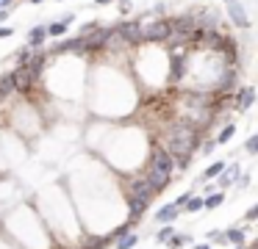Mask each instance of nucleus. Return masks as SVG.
Masks as SVG:
<instances>
[{
    "instance_id": "28",
    "label": "nucleus",
    "mask_w": 258,
    "mask_h": 249,
    "mask_svg": "<svg viewBox=\"0 0 258 249\" xmlns=\"http://www.w3.org/2000/svg\"><path fill=\"white\" fill-rule=\"evenodd\" d=\"M119 11H122V14H128V11H131V3H128V0H122V3H119Z\"/></svg>"
},
{
    "instance_id": "19",
    "label": "nucleus",
    "mask_w": 258,
    "mask_h": 249,
    "mask_svg": "<svg viewBox=\"0 0 258 249\" xmlns=\"http://www.w3.org/2000/svg\"><path fill=\"white\" fill-rule=\"evenodd\" d=\"M136 241H139L136 235H125V238H119L117 246H119V249H131V246H136Z\"/></svg>"
},
{
    "instance_id": "12",
    "label": "nucleus",
    "mask_w": 258,
    "mask_h": 249,
    "mask_svg": "<svg viewBox=\"0 0 258 249\" xmlns=\"http://www.w3.org/2000/svg\"><path fill=\"white\" fill-rule=\"evenodd\" d=\"M45 36H47V28H45V25L34 28V31L28 33V44H31V47H39V44L45 42Z\"/></svg>"
},
{
    "instance_id": "8",
    "label": "nucleus",
    "mask_w": 258,
    "mask_h": 249,
    "mask_svg": "<svg viewBox=\"0 0 258 249\" xmlns=\"http://www.w3.org/2000/svg\"><path fill=\"white\" fill-rule=\"evenodd\" d=\"M131 197H136V199H145V202H150V197H153V186L147 180H136L134 186H131Z\"/></svg>"
},
{
    "instance_id": "29",
    "label": "nucleus",
    "mask_w": 258,
    "mask_h": 249,
    "mask_svg": "<svg viewBox=\"0 0 258 249\" xmlns=\"http://www.w3.org/2000/svg\"><path fill=\"white\" fill-rule=\"evenodd\" d=\"M186 199H189V194H180L178 202H175V208H180V205H186Z\"/></svg>"
},
{
    "instance_id": "23",
    "label": "nucleus",
    "mask_w": 258,
    "mask_h": 249,
    "mask_svg": "<svg viewBox=\"0 0 258 249\" xmlns=\"http://www.w3.org/2000/svg\"><path fill=\"white\" fill-rule=\"evenodd\" d=\"M191 238H186V235H172V241H169V246H183V243H189Z\"/></svg>"
},
{
    "instance_id": "22",
    "label": "nucleus",
    "mask_w": 258,
    "mask_h": 249,
    "mask_svg": "<svg viewBox=\"0 0 258 249\" xmlns=\"http://www.w3.org/2000/svg\"><path fill=\"white\" fill-rule=\"evenodd\" d=\"M12 89H14V80H12V75H9V77H3V80H0V94L12 92Z\"/></svg>"
},
{
    "instance_id": "5",
    "label": "nucleus",
    "mask_w": 258,
    "mask_h": 249,
    "mask_svg": "<svg viewBox=\"0 0 258 249\" xmlns=\"http://www.w3.org/2000/svg\"><path fill=\"white\" fill-rule=\"evenodd\" d=\"M12 80H14V86H17V89H28L31 83L36 80V75H34V72H31L25 64H23V66H20V69L12 75Z\"/></svg>"
},
{
    "instance_id": "14",
    "label": "nucleus",
    "mask_w": 258,
    "mask_h": 249,
    "mask_svg": "<svg viewBox=\"0 0 258 249\" xmlns=\"http://www.w3.org/2000/svg\"><path fill=\"white\" fill-rule=\"evenodd\" d=\"M175 216H178V208H175V205H164V208L156 213V219L167 224V221H172V219H175Z\"/></svg>"
},
{
    "instance_id": "1",
    "label": "nucleus",
    "mask_w": 258,
    "mask_h": 249,
    "mask_svg": "<svg viewBox=\"0 0 258 249\" xmlns=\"http://www.w3.org/2000/svg\"><path fill=\"white\" fill-rule=\"evenodd\" d=\"M197 141V130H195V122H178V125L169 130V149L167 152L175 155H186Z\"/></svg>"
},
{
    "instance_id": "30",
    "label": "nucleus",
    "mask_w": 258,
    "mask_h": 249,
    "mask_svg": "<svg viewBox=\"0 0 258 249\" xmlns=\"http://www.w3.org/2000/svg\"><path fill=\"white\" fill-rule=\"evenodd\" d=\"M3 36H12V28H0V39Z\"/></svg>"
},
{
    "instance_id": "17",
    "label": "nucleus",
    "mask_w": 258,
    "mask_h": 249,
    "mask_svg": "<svg viewBox=\"0 0 258 249\" xmlns=\"http://www.w3.org/2000/svg\"><path fill=\"white\" fill-rule=\"evenodd\" d=\"M222 169H225V163H222V160H214V163L208 166L206 172H203V180H211V177H219V172H222Z\"/></svg>"
},
{
    "instance_id": "26",
    "label": "nucleus",
    "mask_w": 258,
    "mask_h": 249,
    "mask_svg": "<svg viewBox=\"0 0 258 249\" xmlns=\"http://www.w3.org/2000/svg\"><path fill=\"white\" fill-rule=\"evenodd\" d=\"M172 238V227H167V230H161V235H158V241H169Z\"/></svg>"
},
{
    "instance_id": "2",
    "label": "nucleus",
    "mask_w": 258,
    "mask_h": 249,
    "mask_svg": "<svg viewBox=\"0 0 258 249\" xmlns=\"http://www.w3.org/2000/svg\"><path fill=\"white\" fill-rule=\"evenodd\" d=\"M169 33H172L169 20H156L147 25L139 22V42H164V39H169Z\"/></svg>"
},
{
    "instance_id": "7",
    "label": "nucleus",
    "mask_w": 258,
    "mask_h": 249,
    "mask_svg": "<svg viewBox=\"0 0 258 249\" xmlns=\"http://www.w3.org/2000/svg\"><path fill=\"white\" fill-rule=\"evenodd\" d=\"M228 14H230V20H233L239 28H247V14H244V6H241V3L228 0Z\"/></svg>"
},
{
    "instance_id": "20",
    "label": "nucleus",
    "mask_w": 258,
    "mask_h": 249,
    "mask_svg": "<svg viewBox=\"0 0 258 249\" xmlns=\"http://www.w3.org/2000/svg\"><path fill=\"white\" fill-rule=\"evenodd\" d=\"M233 130H236V127H233V125H225V130H222V133H219V138H217V141H219V144H225V141H230V136H233Z\"/></svg>"
},
{
    "instance_id": "16",
    "label": "nucleus",
    "mask_w": 258,
    "mask_h": 249,
    "mask_svg": "<svg viewBox=\"0 0 258 249\" xmlns=\"http://www.w3.org/2000/svg\"><path fill=\"white\" fill-rule=\"evenodd\" d=\"M222 241H230V243H236V246H241V243H244V232L241 230H228V232H222Z\"/></svg>"
},
{
    "instance_id": "34",
    "label": "nucleus",
    "mask_w": 258,
    "mask_h": 249,
    "mask_svg": "<svg viewBox=\"0 0 258 249\" xmlns=\"http://www.w3.org/2000/svg\"><path fill=\"white\" fill-rule=\"evenodd\" d=\"M239 249H241V246H239Z\"/></svg>"
},
{
    "instance_id": "13",
    "label": "nucleus",
    "mask_w": 258,
    "mask_h": 249,
    "mask_svg": "<svg viewBox=\"0 0 258 249\" xmlns=\"http://www.w3.org/2000/svg\"><path fill=\"white\" fill-rule=\"evenodd\" d=\"M128 208H131V216H134V219H139V216L147 210V202H145V199L131 197V199H128Z\"/></svg>"
},
{
    "instance_id": "21",
    "label": "nucleus",
    "mask_w": 258,
    "mask_h": 249,
    "mask_svg": "<svg viewBox=\"0 0 258 249\" xmlns=\"http://www.w3.org/2000/svg\"><path fill=\"white\" fill-rule=\"evenodd\" d=\"M180 75H183V61H180V58H175V61H172V77L178 80Z\"/></svg>"
},
{
    "instance_id": "6",
    "label": "nucleus",
    "mask_w": 258,
    "mask_h": 249,
    "mask_svg": "<svg viewBox=\"0 0 258 249\" xmlns=\"http://www.w3.org/2000/svg\"><path fill=\"white\" fill-rule=\"evenodd\" d=\"M117 36L125 42H139V22H122L117 28Z\"/></svg>"
},
{
    "instance_id": "31",
    "label": "nucleus",
    "mask_w": 258,
    "mask_h": 249,
    "mask_svg": "<svg viewBox=\"0 0 258 249\" xmlns=\"http://www.w3.org/2000/svg\"><path fill=\"white\" fill-rule=\"evenodd\" d=\"M195 249H208V246H206V243H200V246H195Z\"/></svg>"
},
{
    "instance_id": "11",
    "label": "nucleus",
    "mask_w": 258,
    "mask_h": 249,
    "mask_svg": "<svg viewBox=\"0 0 258 249\" xmlns=\"http://www.w3.org/2000/svg\"><path fill=\"white\" fill-rule=\"evenodd\" d=\"M73 20H75V14H64L61 22H53V25H47V33H50V36H61V33L70 28V22H73Z\"/></svg>"
},
{
    "instance_id": "25",
    "label": "nucleus",
    "mask_w": 258,
    "mask_h": 249,
    "mask_svg": "<svg viewBox=\"0 0 258 249\" xmlns=\"http://www.w3.org/2000/svg\"><path fill=\"white\" fill-rule=\"evenodd\" d=\"M186 205H189V210H200L203 208V199L195 197V199H186Z\"/></svg>"
},
{
    "instance_id": "15",
    "label": "nucleus",
    "mask_w": 258,
    "mask_h": 249,
    "mask_svg": "<svg viewBox=\"0 0 258 249\" xmlns=\"http://www.w3.org/2000/svg\"><path fill=\"white\" fill-rule=\"evenodd\" d=\"M217 22H219V14L217 11H206V14L200 17V20H197V28H217Z\"/></svg>"
},
{
    "instance_id": "24",
    "label": "nucleus",
    "mask_w": 258,
    "mask_h": 249,
    "mask_svg": "<svg viewBox=\"0 0 258 249\" xmlns=\"http://www.w3.org/2000/svg\"><path fill=\"white\" fill-rule=\"evenodd\" d=\"M244 149H247V152H255V149H258V136H250V138H247Z\"/></svg>"
},
{
    "instance_id": "32",
    "label": "nucleus",
    "mask_w": 258,
    "mask_h": 249,
    "mask_svg": "<svg viewBox=\"0 0 258 249\" xmlns=\"http://www.w3.org/2000/svg\"><path fill=\"white\" fill-rule=\"evenodd\" d=\"M97 3H111V0H97Z\"/></svg>"
},
{
    "instance_id": "3",
    "label": "nucleus",
    "mask_w": 258,
    "mask_h": 249,
    "mask_svg": "<svg viewBox=\"0 0 258 249\" xmlns=\"http://www.w3.org/2000/svg\"><path fill=\"white\" fill-rule=\"evenodd\" d=\"M150 166L158 172H167V175H172L175 169V160H172V152H167L164 147H156L153 149V158H150Z\"/></svg>"
},
{
    "instance_id": "18",
    "label": "nucleus",
    "mask_w": 258,
    "mask_h": 249,
    "mask_svg": "<svg viewBox=\"0 0 258 249\" xmlns=\"http://www.w3.org/2000/svg\"><path fill=\"white\" fill-rule=\"evenodd\" d=\"M222 194H211V197L208 199H203V205H206V208H219V205H222Z\"/></svg>"
},
{
    "instance_id": "9",
    "label": "nucleus",
    "mask_w": 258,
    "mask_h": 249,
    "mask_svg": "<svg viewBox=\"0 0 258 249\" xmlns=\"http://www.w3.org/2000/svg\"><path fill=\"white\" fill-rule=\"evenodd\" d=\"M145 180L153 186V191H158V188H164V186L169 183V175H167V172H158V169H153V166H150V172H147Z\"/></svg>"
},
{
    "instance_id": "10",
    "label": "nucleus",
    "mask_w": 258,
    "mask_h": 249,
    "mask_svg": "<svg viewBox=\"0 0 258 249\" xmlns=\"http://www.w3.org/2000/svg\"><path fill=\"white\" fill-rule=\"evenodd\" d=\"M252 97H255V89L252 86H244L239 92V100H236V105H239V111H247L252 105Z\"/></svg>"
},
{
    "instance_id": "27",
    "label": "nucleus",
    "mask_w": 258,
    "mask_h": 249,
    "mask_svg": "<svg viewBox=\"0 0 258 249\" xmlns=\"http://www.w3.org/2000/svg\"><path fill=\"white\" fill-rule=\"evenodd\" d=\"M244 219H247V221H255V219H258V208H250V210H247Z\"/></svg>"
},
{
    "instance_id": "33",
    "label": "nucleus",
    "mask_w": 258,
    "mask_h": 249,
    "mask_svg": "<svg viewBox=\"0 0 258 249\" xmlns=\"http://www.w3.org/2000/svg\"><path fill=\"white\" fill-rule=\"evenodd\" d=\"M31 3H34V6H36V3H42V0H31Z\"/></svg>"
},
{
    "instance_id": "4",
    "label": "nucleus",
    "mask_w": 258,
    "mask_h": 249,
    "mask_svg": "<svg viewBox=\"0 0 258 249\" xmlns=\"http://www.w3.org/2000/svg\"><path fill=\"white\" fill-rule=\"evenodd\" d=\"M108 39H111V31H106V28H92V33H86L84 36V50H100L108 44Z\"/></svg>"
}]
</instances>
